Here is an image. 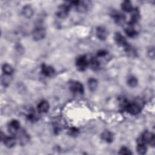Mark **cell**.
Instances as JSON below:
<instances>
[{
  "label": "cell",
  "instance_id": "7a4b0ae2",
  "mask_svg": "<svg viewBox=\"0 0 155 155\" xmlns=\"http://www.w3.org/2000/svg\"><path fill=\"white\" fill-rule=\"evenodd\" d=\"M70 6L69 4H64L60 6L56 11L57 16L62 19L67 17L70 12Z\"/></svg>",
  "mask_w": 155,
  "mask_h": 155
},
{
  "label": "cell",
  "instance_id": "9c48e42d",
  "mask_svg": "<svg viewBox=\"0 0 155 155\" xmlns=\"http://www.w3.org/2000/svg\"><path fill=\"white\" fill-rule=\"evenodd\" d=\"M114 38H115V41L116 43L118 44V46L125 47L126 46L128 45V43L127 42L126 39L120 33H116L115 35Z\"/></svg>",
  "mask_w": 155,
  "mask_h": 155
},
{
  "label": "cell",
  "instance_id": "6da1fadb",
  "mask_svg": "<svg viewBox=\"0 0 155 155\" xmlns=\"http://www.w3.org/2000/svg\"><path fill=\"white\" fill-rule=\"evenodd\" d=\"M138 144H149L152 146L155 144V137L154 135L150 132L145 131L142 135L139 138L138 141Z\"/></svg>",
  "mask_w": 155,
  "mask_h": 155
},
{
  "label": "cell",
  "instance_id": "3957f363",
  "mask_svg": "<svg viewBox=\"0 0 155 155\" xmlns=\"http://www.w3.org/2000/svg\"><path fill=\"white\" fill-rule=\"evenodd\" d=\"M125 108L129 113L133 115H138L141 110L140 105L136 103H127Z\"/></svg>",
  "mask_w": 155,
  "mask_h": 155
},
{
  "label": "cell",
  "instance_id": "7c38bea8",
  "mask_svg": "<svg viewBox=\"0 0 155 155\" xmlns=\"http://www.w3.org/2000/svg\"><path fill=\"white\" fill-rule=\"evenodd\" d=\"M108 35V32L107 29L103 27H98L96 29V36L101 40H105Z\"/></svg>",
  "mask_w": 155,
  "mask_h": 155
},
{
  "label": "cell",
  "instance_id": "4fadbf2b",
  "mask_svg": "<svg viewBox=\"0 0 155 155\" xmlns=\"http://www.w3.org/2000/svg\"><path fill=\"white\" fill-rule=\"evenodd\" d=\"M42 73L46 76H51L55 73L54 69L51 66L47 65L46 64H43L41 68Z\"/></svg>",
  "mask_w": 155,
  "mask_h": 155
},
{
  "label": "cell",
  "instance_id": "52a82bcc",
  "mask_svg": "<svg viewBox=\"0 0 155 155\" xmlns=\"http://www.w3.org/2000/svg\"><path fill=\"white\" fill-rule=\"evenodd\" d=\"M20 127V123L16 119L12 120L9 124L8 130L9 132L12 135H16L19 131Z\"/></svg>",
  "mask_w": 155,
  "mask_h": 155
},
{
  "label": "cell",
  "instance_id": "2e32d148",
  "mask_svg": "<svg viewBox=\"0 0 155 155\" xmlns=\"http://www.w3.org/2000/svg\"><path fill=\"white\" fill-rule=\"evenodd\" d=\"M4 143L5 145L8 148H12L16 144V140L15 139L12 137H6L4 139Z\"/></svg>",
  "mask_w": 155,
  "mask_h": 155
},
{
  "label": "cell",
  "instance_id": "d6986e66",
  "mask_svg": "<svg viewBox=\"0 0 155 155\" xmlns=\"http://www.w3.org/2000/svg\"><path fill=\"white\" fill-rule=\"evenodd\" d=\"M89 64L90 65L91 68L93 70H97L100 67L99 61L96 58H92L90 60Z\"/></svg>",
  "mask_w": 155,
  "mask_h": 155
},
{
  "label": "cell",
  "instance_id": "4316f807",
  "mask_svg": "<svg viewBox=\"0 0 155 155\" xmlns=\"http://www.w3.org/2000/svg\"><path fill=\"white\" fill-rule=\"evenodd\" d=\"M28 119L31 121H34L37 119V117L35 113H30L28 115Z\"/></svg>",
  "mask_w": 155,
  "mask_h": 155
},
{
  "label": "cell",
  "instance_id": "484cf974",
  "mask_svg": "<svg viewBox=\"0 0 155 155\" xmlns=\"http://www.w3.org/2000/svg\"><path fill=\"white\" fill-rule=\"evenodd\" d=\"M119 154H132L131 151H130V150H129L127 147H123L121 148L120 151H119Z\"/></svg>",
  "mask_w": 155,
  "mask_h": 155
},
{
  "label": "cell",
  "instance_id": "e0dca14e",
  "mask_svg": "<svg viewBox=\"0 0 155 155\" xmlns=\"http://www.w3.org/2000/svg\"><path fill=\"white\" fill-rule=\"evenodd\" d=\"M23 13L25 17L30 18L33 15V10L30 6L27 5L24 7L23 9Z\"/></svg>",
  "mask_w": 155,
  "mask_h": 155
},
{
  "label": "cell",
  "instance_id": "9a60e30c",
  "mask_svg": "<svg viewBox=\"0 0 155 155\" xmlns=\"http://www.w3.org/2000/svg\"><path fill=\"white\" fill-rule=\"evenodd\" d=\"M18 139H19V141L20 142V143L22 145H24V144H26L29 141V138L28 136V135L24 131H21L19 132Z\"/></svg>",
  "mask_w": 155,
  "mask_h": 155
},
{
  "label": "cell",
  "instance_id": "44dd1931",
  "mask_svg": "<svg viewBox=\"0 0 155 155\" xmlns=\"http://www.w3.org/2000/svg\"><path fill=\"white\" fill-rule=\"evenodd\" d=\"M125 32L127 34V35L129 37H134L137 34V32L135 30V29L133 27V26L131 25H130L125 29Z\"/></svg>",
  "mask_w": 155,
  "mask_h": 155
},
{
  "label": "cell",
  "instance_id": "603a6c76",
  "mask_svg": "<svg viewBox=\"0 0 155 155\" xmlns=\"http://www.w3.org/2000/svg\"><path fill=\"white\" fill-rule=\"evenodd\" d=\"M3 71L4 74L11 75L13 72V69L10 65L8 64H4L3 65Z\"/></svg>",
  "mask_w": 155,
  "mask_h": 155
},
{
  "label": "cell",
  "instance_id": "ac0fdd59",
  "mask_svg": "<svg viewBox=\"0 0 155 155\" xmlns=\"http://www.w3.org/2000/svg\"><path fill=\"white\" fill-rule=\"evenodd\" d=\"M88 86L90 91H95L98 87V81L95 78H90L88 81Z\"/></svg>",
  "mask_w": 155,
  "mask_h": 155
},
{
  "label": "cell",
  "instance_id": "f546056e",
  "mask_svg": "<svg viewBox=\"0 0 155 155\" xmlns=\"http://www.w3.org/2000/svg\"><path fill=\"white\" fill-rule=\"evenodd\" d=\"M70 134H71L72 135H76V133H78V130L76 128H72L70 130Z\"/></svg>",
  "mask_w": 155,
  "mask_h": 155
},
{
  "label": "cell",
  "instance_id": "f1b7e54d",
  "mask_svg": "<svg viewBox=\"0 0 155 155\" xmlns=\"http://www.w3.org/2000/svg\"><path fill=\"white\" fill-rule=\"evenodd\" d=\"M148 54L149 55V56H150L151 58L153 59L154 57V49H153V48L150 49V50L148 51Z\"/></svg>",
  "mask_w": 155,
  "mask_h": 155
},
{
  "label": "cell",
  "instance_id": "277c9868",
  "mask_svg": "<svg viewBox=\"0 0 155 155\" xmlns=\"http://www.w3.org/2000/svg\"><path fill=\"white\" fill-rule=\"evenodd\" d=\"M88 64L89 62H88L85 56H81L78 57L76 61V67L80 71H84L88 67Z\"/></svg>",
  "mask_w": 155,
  "mask_h": 155
},
{
  "label": "cell",
  "instance_id": "ffe728a7",
  "mask_svg": "<svg viewBox=\"0 0 155 155\" xmlns=\"http://www.w3.org/2000/svg\"><path fill=\"white\" fill-rule=\"evenodd\" d=\"M122 9L125 12H130L133 10L131 3L130 1H125L121 4Z\"/></svg>",
  "mask_w": 155,
  "mask_h": 155
},
{
  "label": "cell",
  "instance_id": "30bf717a",
  "mask_svg": "<svg viewBox=\"0 0 155 155\" xmlns=\"http://www.w3.org/2000/svg\"><path fill=\"white\" fill-rule=\"evenodd\" d=\"M101 138L107 143H112L114 140V135L111 131L105 130L101 134Z\"/></svg>",
  "mask_w": 155,
  "mask_h": 155
},
{
  "label": "cell",
  "instance_id": "83f0119b",
  "mask_svg": "<svg viewBox=\"0 0 155 155\" xmlns=\"http://www.w3.org/2000/svg\"><path fill=\"white\" fill-rule=\"evenodd\" d=\"M107 52L105 50H99V51L98 52L97 55H98V56H99V57H103V56H105V55H107Z\"/></svg>",
  "mask_w": 155,
  "mask_h": 155
},
{
  "label": "cell",
  "instance_id": "8992f818",
  "mask_svg": "<svg viewBox=\"0 0 155 155\" xmlns=\"http://www.w3.org/2000/svg\"><path fill=\"white\" fill-rule=\"evenodd\" d=\"M46 35V30L42 27H38L34 30L32 35L33 38L36 41H39L45 38Z\"/></svg>",
  "mask_w": 155,
  "mask_h": 155
},
{
  "label": "cell",
  "instance_id": "5bb4252c",
  "mask_svg": "<svg viewBox=\"0 0 155 155\" xmlns=\"http://www.w3.org/2000/svg\"><path fill=\"white\" fill-rule=\"evenodd\" d=\"M38 110L40 113H46L49 110V104L46 101H42L38 105Z\"/></svg>",
  "mask_w": 155,
  "mask_h": 155
},
{
  "label": "cell",
  "instance_id": "7402d4cb",
  "mask_svg": "<svg viewBox=\"0 0 155 155\" xmlns=\"http://www.w3.org/2000/svg\"><path fill=\"white\" fill-rule=\"evenodd\" d=\"M127 84L131 87H136L138 84V79L134 76H131L127 79Z\"/></svg>",
  "mask_w": 155,
  "mask_h": 155
},
{
  "label": "cell",
  "instance_id": "d4e9b609",
  "mask_svg": "<svg viewBox=\"0 0 155 155\" xmlns=\"http://www.w3.org/2000/svg\"><path fill=\"white\" fill-rule=\"evenodd\" d=\"M10 81H11L10 75H8L4 74V75L2 76L1 82H2V84H3L4 86L8 85L10 84Z\"/></svg>",
  "mask_w": 155,
  "mask_h": 155
},
{
  "label": "cell",
  "instance_id": "5b68a950",
  "mask_svg": "<svg viewBox=\"0 0 155 155\" xmlns=\"http://www.w3.org/2000/svg\"><path fill=\"white\" fill-rule=\"evenodd\" d=\"M140 19V12L138 9H133L130 12V25L133 26L135 24L137 23Z\"/></svg>",
  "mask_w": 155,
  "mask_h": 155
},
{
  "label": "cell",
  "instance_id": "ba28073f",
  "mask_svg": "<svg viewBox=\"0 0 155 155\" xmlns=\"http://www.w3.org/2000/svg\"><path fill=\"white\" fill-rule=\"evenodd\" d=\"M70 88L72 92L78 93H82L84 91L83 85L78 81H73L70 85Z\"/></svg>",
  "mask_w": 155,
  "mask_h": 155
},
{
  "label": "cell",
  "instance_id": "cb8c5ba5",
  "mask_svg": "<svg viewBox=\"0 0 155 155\" xmlns=\"http://www.w3.org/2000/svg\"><path fill=\"white\" fill-rule=\"evenodd\" d=\"M147 150V147L144 144H138L137 147V151L139 154H144Z\"/></svg>",
  "mask_w": 155,
  "mask_h": 155
},
{
  "label": "cell",
  "instance_id": "8fae6325",
  "mask_svg": "<svg viewBox=\"0 0 155 155\" xmlns=\"http://www.w3.org/2000/svg\"><path fill=\"white\" fill-rule=\"evenodd\" d=\"M113 18L115 23L118 25H122L125 22V16L119 12H114L113 13Z\"/></svg>",
  "mask_w": 155,
  "mask_h": 155
}]
</instances>
